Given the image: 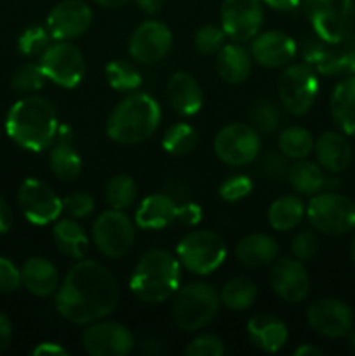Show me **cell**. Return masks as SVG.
Wrapping results in <instances>:
<instances>
[{
	"label": "cell",
	"instance_id": "obj_22",
	"mask_svg": "<svg viewBox=\"0 0 355 356\" xmlns=\"http://www.w3.org/2000/svg\"><path fill=\"white\" fill-rule=\"evenodd\" d=\"M181 204L171 195L155 193L146 197L136 211V225L143 229H160L180 219Z\"/></svg>",
	"mask_w": 355,
	"mask_h": 356
},
{
	"label": "cell",
	"instance_id": "obj_25",
	"mask_svg": "<svg viewBox=\"0 0 355 356\" xmlns=\"http://www.w3.org/2000/svg\"><path fill=\"white\" fill-rule=\"evenodd\" d=\"M21 285H24L33 296L47 298L59 287L58 270L45 257H30L21 266Z\"/></svg>",
	"mask_w": 355,
	"mask_h": 356
},
{
	"label": "cell",
	"instance_id": "obj_5",
	"mask_svg": "<svg viewBox=\"0 0 355 356\" xmlns=\"http://www.w3.org/2000/svg\"><path fill=\"white\" fill-rule=\"evenodd\" d=\"M218 308V291L204 282H194L174 294L173 320L183 332H195L214 318Z\"/></svg>",
	"mask_w": 355,
	"mask_h": 356
},
{
	"label": "cell",
	"instance_id": "obj_44",
	"mask_svg": "<svg viewBox=\"0 0 355 356\" xmlns=\"http://www.w3.org/2000/svg\"><path fill=\"white\" fill-rule=\"evenodd\" d=\"M253 190V181L244 174L228 177L219 184V197L226 202H239L246 198Z\"/></svg>",
	"mask_w": 355,
	"mask_h": 356
},
{
	"label": "cell",
	"instance_id": "obj_24",
	"mask_svg": "<svg viewBox=\"0 0 355 356\" xmlns=\"http://www.w3.org/2000/svg\"><path fill=\"white\" fill-rule=\"evenodd\" d=\"M317 162L329 172H343L352 162V146L348 139L340 132H324L313 145Z\"/></svg>",
	"mask_w": 355,
	"mask_h": 356
},
{
	"label": "cell",
	"instance_id": "obj_29",
	"mask_svg": "<svg viewBox=\"0 0 355 356\" xmlns=\"http://www.w3.org/2000/svg\"><path fill=\"white\" fill-rule=\"evenodd\" d=\"M331 117L343 134L355 136V75L341 80L331 96Z\"/></svg>",
	"mask_w": 355,
	"mask_h": 356
},
{
	"label": "cell",
	"instance_id": "obj_52",
	"mask_svg": "<svg viewBox=\"0 0 355 356\" xmlns=\"http://www.w3.org/2000/svg\"><path fill=\"white\" fill-rule=\"evenodd\" d=\"M10 226H13V211L7 202L0 197V235L9 232Z\"/></svg>",
	"mask_w": 355,
	"mask_h": 356
},
{
	"label": "cell",
	"instance_id": "obj_54",
	"mask_svg": "<svg viewBox=\"0 0 355 356\" xmlns=\"http://www.w3.org/2000/svg\"><path fill=\"white\" fill-rule=\"evenodd\" d=\"M139 9L146 14H155L159 13L160 7L164 6V0H136Z\"/></svg>",
	"mask_w": 355,
	"mask_h": 356
},
{
	"label": "cell",
	"instance_id": "obj_38",
	"mask_svg": "<svg viewBox=\"0 0 355 356\" xmlns=\"http://www.w3.org/2000/svg\"><path fill=\"white\" fill-rule=\"evenodd\" d=\"M136 197H138V186H136L134 179L125 174H118L113 176L106 184V202L110 204L111 209L117 211H124V209L131 207L134 204Z\"/></svg>",
	"mask_w": 355,
	"mask_h": 356
},
{
	"label": "cell",
	"instance_id": "obj_15",
	"mask_svg": "<svg viewBox=\"0 0 355 356\" xmlns=\"http://www.w3.org/2000/svg\"><path fill=\"white\" fill-rule=\"evenodd\" d=\"M82 344L93 356H127L134 350V337L122 323L97 320L84 330Z\"/></svg>",
	"mask_w": 355,
	"mask_h": 356
},
{
	"label": "cell",
	"instance_id": "obj_50",
	"mask_svg": "<svg viewBox=\"0 0 355 356\" xmlns=\"http://www.w3.org/2000/svg\"><path fill=\"white\" fill-rule=\"evenodd\" d=\"M10 339H13V323L7 318L6 313L0 312V353L9 348Z\"/></svg>",
	"mask_w": 355,
	"mask_h": 356
},
{
	"label": "cell",
	"instance_id": "obj_4",
	"mask_svg": "<svg viewBox=\"0 0 355 356\" xmlns=\"http://www.w3.org/2000/svg\"><path fill=\"white\" fill-rule=\"evenodd\" d=\"M159 125V103L148 94L134 92L113 108L106 122V134L118 145H136L152 138Z\"/></svg>",
	"mask_w": 355,
	"mask_h": 356
},
{
	"label": "cell",
	"instance_id": "obj_55",
	"mask_svg": "<svg viewBox=\"0 0 355 356\" xmlns=\"http://www.w3.org/2000/svg\"><path fill=\"white\" fill-rule=\"evenodd\" d=\"M296 356H320L322 355V351L319 350V348L312 346V344H303V346H299L298 350L294 351Z\"/></svg>",
	"mask_w": 355,
	"mask_h": 356
},
{
	"label": "cell",
	"instance_id": "obj_41",
	"mask_svg": "<svg viewBox=\"0 0 355 356\" xmlns=\"http://www.w3.org/2000/svg\"><path fill=\"white\" fill-rule=\"evenodd\" d=\"M51 33L47 28L42 26H30L21 33L19 40H17V47H19L21 54L24 56H37L42 54L45 49L51 44Z\"/></svg>",
	"mask_w": 355,
	"mask_h": 356
},
{
	"label": "cell",
	"instance_id": "obj_27",
	"mask_svg": "<svg viewBox=\"0 0 355 356\" xmlns=\"http://www.w3.org/2000/svg\"><path fill=\"white\" fill-rule=\"evenodd\" d=\"M278 243L267 233H251L244 236L235 247V257L240 264L249 268H260L271 264L277 259Z\"/></svg>",
	"mask_w": 355,
	"mask_h": 356
},
{
	"label": "cell",
	"instance_id": "obj_33",
	"mask_svg": "<svg viewBox=\"0 0 355 356\" xmlns=\"http://www.w3.org/2000/svg\"><path fill=\"white\" fill-rule=\"evenodd\" d=\"M305 212L306 209L301 198L296 195H284L271 202L268 209V222L277 232H289L303 221Z\"/></svg>",
	"mask_w": 355,
	"mask_h": 356
},
{
	"label": "cell",
	"instance_id": "obj_31",
	"mask_svg": "<svg viewBox=\"0 0 355 356\" xmlns=\"http://www.w3.org/2000/svg\"><path fill=\"white\" fill-rule=\"evenodd\" d=\"M52 238L59 252L72 259H84L89 250V236L77 219H59L52 228Z\"/></svg>",
	"mask_w": 355,
	"mask_h": 356
},
{
	"label": "cell",
	"instance_id": "obj_23",
	"mask_svg": "<svg viewBox=\"0 0 355 356\" xmlns=\"http://www.w3.org/2000/svg\"><path fill=\"white\" fill-rule=\"evenodd\" d=\"M247 334L251 343L267 353H277L287 343V327L274 315H256L247 322Z\"/></svg>",
	"mask_w": 355,
	"mask_h": 356
},
{
	"label": "cell",
	"instance_id": "obj_32",
	"mask_svg": "<svg viewBox=\"0 0 355 356\" xmlns=\"http://www.w3.org/2000/svg\"><path fill=\"white\" fill-rule=\"evenodd\" d=\"M287 181L296 193L306 195V197L320 193V190H324L327 184L322 169L317 163L303 159L289 165Z\"/></svg>",
	"mask_w": 355,
	"mask_h": 356
},
{
	"label": "cell",
	"instance_id": "obj_56",
	"mask_svg": "<svg viewBox=\"0 0 355 356\" xmlns=\"http://www.w3.org/2000/svg\"><path fill=\"white\" fill-rule=\"evenodd\" d=\"M93 2L101 7H110V9H113V7L124 6V3H127L129 0H93Z\"/></svg>",
	"mask_w": 355,
	"mask_h": 356
},
{
	"label": "cell",
	"instance_id": "obj_12",
	"mask_svg": "<svg viewBox=\"0 0 355 356\" xmlns=\"http://www.w3.org/2000/svg\"><path fill=\"white\" fill-rule=\"evenodd\" d=\"M136 228L129 216L111 209L96 218L93 225V240L96 249L110 259L125 256L134 245Z\"/></svg>",
	"mask_w": 355,
	"mask_h": 356
},
{
	"label": "cell",
	"instance_id": "obj_51",
	"mask_svg": "<svg viewBox=\"0 0 355 356\" xmlns=\"http://www.w3.org/2000/svg\"><path fill=\"white\" fill-rule=\"evenodd\" d=\"M33 355L35 356H65L68 355V351H66V348L59 346V344L56 343H42L35 348Z\"/></svg>",
	"mask_w": 355,
	"mask_h": 356
},
{
	"label": "cell",
	"instance_id": "obj_57",
	"mask_svg": "<svg viewBox=\"0 0 355 356\" xmlns=\"http://www.w3.org/2000/svg\"><path fill=\"white\" fill-rule=\"evenodd\" d=\"M348 337H350V348L355 351V330H352V332L348 334Z\"/></svg>",
	"mask_w": 355,
	"mask_h": 356
},
{
	"label": "cell",
	"instance_id": "obj_43",
	"mask_svg": "<svg viewBox=\"0 0 355 356\" xmlns=\"http://www.w3.org/2000/svg\"><path fill=\"white\" fill-rule=\"evenodd\" d=\"M226 348L223 341L214 334H200L187 346V356H221Z\"/></svg>",
	"mask_w": 355,
	"mask_h": 356
},
{
	"label": "cell",
	"instance_id": "obj_8",
	"mask_svg": "<svg viewBox=\"0 0 355 356\" xmlns=\"http://www.w3.org/2000/svg\"><path fill=\"white\" fill-rule=\"evenodd\" d=\"M306 218L324 235H347L355 229V204L334 191L317 193L306 205Z\"/></svg>",
	"mask_w": 355,
	"mask_h": 356
},
{
	"label": "cell",
	"instance_id": "obj_26",
	"mask_svg": "<svg viewBox=\"0 0 355 356\" xmlns=\"http://www.w3.org/2000/svg\"><path fill=\"white\" fill-rule=\"evenodd\" d=\"M167 94L174 110L183 117H191L204 104V94L197 80L187 72L174 73L167 83Z\"/></svg>",
	"mask_w": 355,
	"mask_h": 356
},
{
	"label": "cell",
	"instance_id": "obj_37",
	"mask_svg": "<svg viewBox=\"0 0 355 356\" xmlns=\"http://www.w3.org/2000/svg\"><path fill=\"white\" fill-rule=\"evenodd\" d=\"M198 143V134L191 125L174 124L166 131L162 138V146L171 155H187L194 152Z\"/></svg>",
	"mask_w": 355,
	"mask_h": 356
},
{
	"label": "cell",
	"instance_id": "obj_17",
	"mask_svg": "<svg viewBox=\"0 0 355 356\" xmlns=\"http://www.w3.org/2000/svg\"><path fill=\"white\" fill-rule=\"evenodd\" d=\"M173 33L162 21L150 19L139 24L129 40V54L139 65H155L169 54Z\"/></svg>",
	"mask_w": 355,
	"mask_h": 356
},
{
	"label": "cell",
	"instance_id": "obj_36",
	"mask_svg": "<svg viewBox=\"0 0 355 356\" xmlns=\"http://www.w3.org/2000/svg\"><path fill=\"white\" fill-rule=\"evenodd\" d=\"M104 75H106L108 83L120 92H132L141 86V75H139L138 68L124 59H115V61L108 63L104 68Z\"/></svg>",
	"mask_w": 355,
	"mask_h": 356
},
{
	"label": "cell",
	"instance_id": "obj_10",
	"mask_svg": "<svg viewBox=\"0 0 355 356\" xmlns=\"http://www.w3.org/2000/svg\"><path fill=\"white\" fill-rule=\"evenodd\" d=\"M278 99L291 115H305L312 110L319 96V79L306 63L291 65L282 72L277 83Z\"/></svg>",
	"mask_w": 355,
	"mask_h": 356
},
{
	"label": "cell",
	"instance_id": "obj_13",
	"mask_svg": "<svg viewBox=\"0 0 355 356\" xmlns=\"http://www.w3.org/2000/svg\"><path fill=\"white\" fill-rule=\"evenodd\" d=\"M260 132L247 124H228L216 134L214 153L223 163L242 167L254 162L260 155Z\"/></svg>",
	"mask_w": 355,
	"mask_h": 356
},
{
	"label": "cell",
	"instance_id": "obj_3",
	"mask_svg": "<svg viewBox=\"0 0 355 356\" xmlns=\"http://www.w3.org/2000/svg\"><path fill=\"white\" fill-rule=\"evenodd\" d=\"M181 280V263L162 249H152L139 259L132 271L129 287L143 302L159 305L178 292Z\"/></svg>",
	"mask_w": 355,
	"mask_h": 356
},
{
	"label": "cell",
	"instance_id": "obj_18",
	"mask_svg": "<svg viewBox=\"0 0 355 356\" xmlns=\"http://www.w3.org/2000/svg\"><path fill=\"white\" fill-rule=\"evenodd\" d=\"M306 322L313 332L338 339L354 330V313L343 301L326 298L310 305Z\"/></svg>",
	"mask_w": 355,
	"mask_h": 356
},
{
	"label": "cell",
	"instance_id": "obj_40",
	"mask_svg": "<svg viewBox=\"0 0 355 356\" xmlns=\"http://www.w3.org/2000/svg\"><path fill=\"white\" fill-rule=\"evenodd\" d=\"M45 75L42 72L40 65H33V63H28L23 65L13 76V87L17 92L23 94H31L37 92L44 87Z\"/></svg>",
	"mask_w": 355,
	"mask_h": 356
},
{
	"label": "cell",
	"instance_id": "obj_34",
	"mask_svg": "<svg viewBox=\"0 0 355 356\" xmlns=\"http://www.w3.org/2000/svg\"><path fill=\"white\" fill-rule=\"evenodd\" d=\"M258 298V287L253 280L246 277H237L226 282L219 294V301L228 309L242 312L254 305Z\"/></svg>",
	"mask_w": 355,
	"mask_h": 356
},
{
	"label": "cell",
	"instance_id": "obj_35",
	"mask_svg": "<svg viewBox=\"0 0 355 356\" xmlns=\"http://www.w3.org/2000/svg\"><path fill=\"white\" fill-rule=\"evenodd\" d=\"M313 145L315 141H313L310 131L299 127V125L284 129L278 136V149L282 155L292 160L306 159L313 152Z\"/></svg>",
	"mask_w": 355,
	"mask_h": 356
},
{
	"label": "cell",
	"instance_id": "obj_42",
	"mask_svg": "<svg viewBox=\"0 0 355 356\" xmlns=\"http://www.w3.org/2000/svg\"><path fill=\"white\" fill-rule=\"evenodd\" d=\"M225 38L226 35L223 28L216 26V24H205L195 33L194 44L200 54H218L225 45Z\"/></svg>",
	"mask_w": 355,
	"mask_h": 356
},
{
	"label": "cell",
	"instance_id": "obj_47",
	"mask_svg": "<svg viewBox=\"0 0 355 356\" xmlns=\"http://www.w3.org/2000/svg\"><path fill=\"white\" fill-rule=\"evenodd\" d=\"M291 250L298 261H308L319 252V240L312 232H301L292 238Z\"/></svg>",
	"mask_w": 355,
	"mask_h": 356
},
{
	"label": "cell",
	"instance_id": "obj_46",
	"mask_svg": "<svg viewBox=\"0 0 355 356\" xmlns=\"http://www.w3.org/2000/svg\"><path fill=\"white\" fill-rule=\"evenodd\" d=\"M260 170L263 172V176L267 177V179H284V177H287L289 170L287 156L282 155V153H268V155L261 160Z\"/></svg>",
	"mask_w": 355,
	"mask_h": 356
},
{
	"label": "cell",
	"instance_id": "obj_53",
	"mask_svg": "<svg viewBox=\"0 0 355 356\" xmlns=\"http://www.w3.org/2000/svg\"><path fill=\"white\" fill-rule=\"evenodd\" d=\"M268 7L277 10H292L301 3V0H261Z\"/></svg>",
	"mask_w": 355,
	"mask_h": 356
},
{
	"label": "cell",
	"instance_id": "obj_19",
	"mask_svg": "<svg viewBox=\"0 0 355 356\" xmlns=\"http://www.w3.org/2000/svg\"><path fill=\"white\" fill-rule=\"evenodd\" d=\"M93 23V9L82 0H63L47 16V30L54 40H73Z\"/></svg>",
	"mask_w": 355,
	"mask_h": 356
},
{
	"label": "cell",
	"instance_id": "obj_11",
	"mask_svg": "<svg viewBox=\"0 0 355 356\" xmlns=\"http://www.w3.org/2000/svg\"><path fill=\"white\" fill-rule=\"evenodd\" d=\"M38 65L45 79L66 89L79 86L86 75L84 54L70 40H56L54 44H49V47L40 54Z\"/></svg>",
	"mask_w": 355,
	"mask_h": 356
},
{
	"label": "cell",
	"instance_id": "obj_49",
	"mask_svg": "<svg viewBox=\"0 0 355 356\" xmlns=\"http://www.w3.org/2000/svg\"><path fill=\"white\" fill-rule=\"evenodd\" d=\"M202 218V211L197 204L194 202H188V204H181V211H180V219L178 221L183 222V225L194 226L200 221Z\"/></svg>",
	"mask_w": 355,
	"mask_h": 356
},
{
	"label": "cell",
	"instance_id": "obj_2",
	"mask_svg": "<svg viewBox=\"0 0 355 356\" xmlns=\"http://www.w3.org/2000/svg\"><path fill=\"white\" fill-rule=\"evenodd\" d=\"M6 131L17 146L30 152L51 148L58 136V113L54 104L40 96H24L10 106Z\"/></svg>",
	"mask_w": 355,
	"mask_h": 356
},
{
	"label": "cell",
	"instance_id": "obj_7",
	"mask_svg": "<svg viewBox=\"0 0 355 356\" xmlns=\"http://www.w3.org/2000/svg\"><path fill=\"white\" fill-rule=\"evenodd\" d=\"M313 33L326 42H340L354 30V0H301Z\"/></svg>",
	"mask_w": 355,
	"mask_h": 356
},
{
	"label": "cell",
	"instance_id": "obj_14",
	"mask_svg": "<svg viewBox=\"0 0 355 356\" xmlns=\"http://www.w3.org/2000/svg\"><path fill=\"white\" fill-rule=\"evenodd\" d=\"M17 204L30 222L38 226L58 221L63 212V200L44 181L24 179L17 190Z\"/></svg>",
	"mask_w": 355,
	"mask_h": 356
},
{
	"label": "cell",
	"instance_id": "obj_16",
	"mask_svg": "<svg viewBox=\"0 0 355 356\" xmlns=\"http://www.w3.org/2000/svg\"><path fill=\"white\" fill-rule=\"evenodd\" d=\"M263 24L261 0H223L221 28L233 42L253 40Z\"/></svg>",
	"mask_w": 355,
	"mask_h": 356
},
{
	"label": "cell",
	"instance_id": "obj_45",
	"mask_svg": "<svg viewBox=\"0 0 355 356\" xmlns=\"http://www.w3.org/2000/svg\"><path fill=\"white\" fill-rule=\"evenodd\" d=\"M63 211H66V214L72 216L73 219L87 218L94 211V198L84 191L72 193L63 198Z\"/></svg>",
	"mask_w": 355,
	"mask_h": 356
},
{
	"label": "cell",
	"instance_id": "obj_6",
	"mask_svg": "<svg viewBox=\"0 0 355 356\" xmlns=\"http://www.w3.org/2000/svg\"><path fill=\"white\" fill-rule=\"evenodd\" d=\"M303 59L322 75H355V35L340 42H326L315 33L301 44Z\"/></svg>",
	"mask_w": 355,
	"mask_h": 356
},
{
	"label": "cell",
	"instance_id": "obj_21",
	"mask_svg": "<svg viewBox=\"0 0 355 356\" xmlns=\"http://www.w3.org/2000/svg\"><path fill=\"white\" fill-rule=\"evenodd\" d=\"M298 45L284 31L258 33L251 44V56L265 68H282L294 59Z\"/></svg>",
	"mask_w": 355,
	"mask_h": 356
},
{
	"label": "cell",
	"instance_id": "obj_39",
	"mask_svg": "<svg viewBox=\"0 0 355 356\" xmlns=\"http://www.w3.org/2000/svg\"><path fill=\"white\" fill-rule=\"evenodd\" d=\"M251 115H253L254 129H256L260 134H271V132L277 131V127L281 125V111H278V108L268 99L256 101Z\"/></svg>",
	"mask_w": 355,
	"mask_h": 356
},
{
	"label": "cell",
	"instance_id": "obj_58",
	"mask_svg": "<svg viewBox=\"0 0 355 356\" xmlns=\"http://www.w3.org/2000/svg\"><path fill=\"white\" fill-rule=\"evenodd\" d=\"M350 254H352V259L355 261V236H354V240H352V245H350Z\"/></svg>",
	"mask_w": 355,
	"mask_h": 356
},
{
	"label": "cell",
	"instance_id": "obj_1",
	"mask_svg": "<svg viewBox=\"0 0 355 356\" xmlns=\"http://www.w3.org/2000/svg\"><path fill=\"white\" fill-rule=\"evenodd\" d=\"M118 298L117 280L104 264L79 259L56 291V308L68 322L89 325L111 315Z\"/></svg>",
	"mask_w": 355,
	"mask_h": 356
},
{
	"label": "cell",
	"instance_id": "obj_20",
	"mask_svg": "<svg viewBox=\"0 0 355 356\" xmlns=\"http://www.w3.org/2000/svg\"><path fill=\"white\" fill-rule=\"evenodd\" d=\"M270 285L275 294L285 302L298 305L310 292V278L301 261L282 257L271 263Z\"/></svg>",
	"mask_w": 355,
	"mask_h": 356
},
{
	"label": "cell",
	"instance_id": "obj_30",
	"mask_svg": "<svg viewBox=\"0 0 355 356\" xmlns=\"http://www.w3.org/2000/svg\"><path fill=\"white\" fill-rule=\"evenodd\" d=\"M59 131H61L59 141L49 152V165L58 179L73 181L79 177L80 170H82V159L73 148L68 129L61 127Z\"/></svg>",
	"mask_w": 355,
	"mask_h": 356
},
{
	"label": "cell",
	"instance_id": "obj_48",
	"mask_svg": "<svg viewBox=\"0 0 355 356\" xmlns=\"http://www.w3.org/2000/svg\"><path fill=\"white\" fill-rule=\"evenodd\" d=\"M21 287V270L13 261L0 257V292H14Z\"/></svg>",
	"mask_w": 355,
	"mask_h": 356
},
{
	"label": "cell",
	"instance_id": "obj_28",
	"mask_svg": "<svg viewBox=\"0 0 355 356\" xmlns=\"http://www.w3.org/2000/svg\"><path fill=\"white\" fill-rule=\"evenodd\" d=\"M253 70V56L240 44H225L216 54V72L225 82L242 83Z\"/></svg>",
	"mask_w": 355,
	"mask_h": 356
},
{
	"label": "cell",
	"instance_id": "obj_9",
	"mask_svg": "<svg viewBox=\"0 0 355 356\" xmlns=\"http://www.w3.org/2000/svg\"><path fill=\"white\" fill-rule=\"evenodd\" d=\"M178 261L195 275H211L226 259L225 240L209 229L190 232L178 243Z\"/></svg>",
	"mask_w": 355,
	"mask_h": 356
}]
</instances>
